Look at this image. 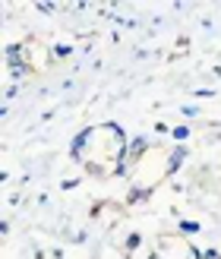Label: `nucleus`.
Listing matches in <instances>:
<instances>
[{"label":"nucleus","mask_w":221,"mask_h":259,"mask_svg":"<svg viewBox=\"0 0 221 259\" xmlns=\"http://www.w3.org/2000/svg\"><path fill=\"white\" fill-rule=\"evenodd\" d=\"M92 136H95V130H92V126H85L82 133L73 139V146H70V155H73V161H79V158H82V149L89 146V139H92Z\"/></svg>","instance_id":"obj_1"},{"label":"nucleus","mask_w":221,"mask_h":259,"mask_svg":"<svg viewBox=\"0 0 221 259\" xmlns=\"http://www.w3.org/2000/svg\"><path fill=\"white\" fill-rule=\"evenodd\" d=\"M4 57H7V67H25V48L22 45H7Z\"/></svg>","instance_id":"obj_2"},{"label":"nucleus","mask_w":221,"mask_h":259,"mask_svg":"<svg viewBox=\"0 0 221 259\" xmlns=\"http://www.w3.org/2000/svg\"><path fill=\"white\" fill-rule=\"evenodd\" d=\"M146 146H149V139H146V136H133V139H129V146H126L129 158H139V155L146 152Z\"/></svg>","instance_id":"obj_3"},{"label":"nucleus","mask_w":221,"mask_h":259,"mask_svg":"<svg viewBox=\"0 0 221 259\" xmlns=\"http://www.w3.org/2000/svg\"><path fill=\"white\" fill-rule=\"evenodd\" d=\"M184 158H187V149H184V146H180V149H177V152L171 155V158H167V171H171V174H174V171H177V167H180V164H184Z\"/></svg>","instance_id":"obj_4"},{"label":"nucleus","mask_w":221,"mask_h":259,"mask_svg":"<svg viewBox=\"0 0 221 259\" xmlns=\"http://www.w3.org/2000/svg\"><path fill=\"white\" fill-rule=\"evenodd\" d=\"M139 199H149V190H129L126 202H139Z\"/></svg>","instance_id":"obj_5"},{"label":"nucleus","mask_w":221,"mask_h":259,"mask_svg":"<svg viewBox=\"0 0 221 259\" xmlns=\"http://www.w3.org/2000/svg\"><path fill=\"white\" fill-rule=\"evenodd\" d=\"M180 231L184 234H199V222H180Z\"/></svg>","instance_id":"obj_6"},{"label":"nucleus","mask_w":221,"mask_h":259,"mask_svg":"<svg viewBox=\"0 0 221 259\" xmlns=\"http://www.w3.org/2000/svg\"><path fill=\"white\" fill-rule=\"evenodd\" d=\"M171 136H174L177 142H184V139L190 136V126H174V130H171Z\"/></svg>","instance_id":"obj_7"},{"label":"nucleus","mask_w":221,"mask_h":259,"mask_svg":"<svg viewBox=\"0 0 221 259\" xmlns=\"http://www.w3.org/2000/svg\"><path fill=\"white\" fill-rule=\"evenodd\" d=\"M10 76L13 79H25V76H29V67H10Z\"/></svg>","instance_id":"obj_8"},{"label":"nucleus","mask_w":221,"mask_h":259,"mask_svg":"<svg viewBox=\"0 0 221 259\" xmlns=\"http://www.w3.org/2000/svg\"><path fill=\"white\" fill-rule=\"evenodd\" d=\"M139 243H142V234H129L126 237V250H136Z\"/></svg>","instance_id":"obj_9"},{"label":"nucleus","mask_w":221,"mask_h":259,"mask_svg":"<svg viewBox=\"0 0 221 259\" xmlns=\"http://www.w3.org/2000/svg\"><path fill=\"white\" fill-rule=\"evenodd\" d=\"M70 54H73L70 45H57V57H70Z\"/></svg>","instance_id":"obj_10"},{"label":"nucleus","mask_w":221,"mask_h":259,"mask_svg":"<svg viewBox=\"0 0 221 259\" xmlns=\"http://www.w3.org/2000/svg\"><path fill=\"white\" fill-rule=\"evenodd\" d=\"M180 114H184V117H196V114H199V111H196V108H190V105H187V108H184V111H180Z\"/></svg>","instance_id":"obj_11"},{"label":"nucleus","mask_w":221,"mask_h":259,"mask_svg":"<svg viewBox=\"0 0 221 259\" xmlns=\"http://www.w3.org/2000/svg\"><path fill=\"white\" fill-rule=\"evenodd\" d=\"M35 10H41V13H51V10H54V4H35Z\"/></svg>","instance_id":"obj_12"},{"label":"nucleus","mask_w":221,"mask_h":259,"mask_svg":"<svg viewBox=\"0 0 221 259\" xmlns=\"http://www.w3.org/2000/svg\"><path fill=\"white\" fill-rule=\"evenodd\" d=\"M149 259H158V256H149Z\"/></svg>","instance_id":"obj_13"}]
</instances>
